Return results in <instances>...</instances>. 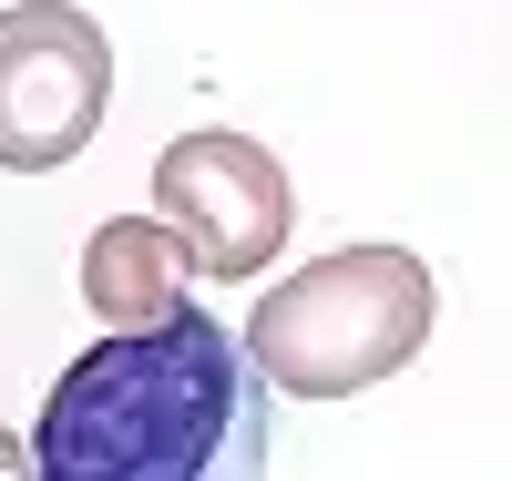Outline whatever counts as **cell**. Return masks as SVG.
<instances>
[{"label":"cell","mask_w":512,"mask_h":481,"mask_svg":"<svg viewBox=\"0 0 512 481\" xmlns=\"http://www.w3.org/2000/svg\"><path fill=\"white\" fill-rule=\"evenodd\" d=\"M41 481H267V369L205 308L93 338L31 430Z\"/></svg>","instance_id":"6da1fadb"},{"label":"cell","mask_w":512,"mask_h":481,"mask_svg":"<svg viewBox=\"0 0 512 481\" xmlns=\"http://www.w3.org/2000/svg\"><path fill=\"white\" fill-rule=\"evenodd\" d=\"M420 338H431V267L410 246H338L256 297L246 359L287 400H349V389L410 369Z\"/></svg>","instance_id":"7a4b0ae2"},{"label":"cell","mask_w":512,"mask_h":481,"mask_svg":"<svg viewBox=\"0 0 512 481\" xmlns=\"http://www.w3.org/2000/svg\"><path fill=\"white\" fill-rule=\"evenodd\" d=\"M113 103V41L72 0H11L0 11V164L52 174L103 134Z\"/></svg>","instance_id":"3957f363"},{"label":"cell","mask_w":512,"mask_h":481,"mask_svg":"<svg viewBox=\"0 0 512 481\" xmlns=\"http://www.w3.org/2000/svg\"><path fill=\"white\" fill-rule=\"evenodd\" d=\"M154 215L175 226L195 277H256V267H277L297 195H287V164L256 134L205 123V134H175L154 154Z\"/></svg>","instance_id":"277c9868"},{"label":"cell","mask_w":512,"mask_h":481,"mask_svg":"<svg viewBox=\"0 0 512 481\" xmlns=\"http://www.w3.org/2000/svg\"><path fill=\"white\" fill-rule=\"evenodd\" d=\"M185 246H175V226L164 215H113V226H93L82 236V308L93 318H113V338L123 328H164L185 308Z\"/></svg>","instance_id":"5b68a950"},{"label":"cell","mask_w":512,"mask_h":481,"mask_svg":"<svg viewBox=\"0 0 512 481\" xmlns=\"http://www.w3.org/2000/svg\"><path fill=\"white\" fill-rule=\"evenodd\" d=\"M0 481H41V461H31V441H11V430H0Z\"/></svg>","instance_id":"8992f818"}]
</instances>
